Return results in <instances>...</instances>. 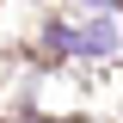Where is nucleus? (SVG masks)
Segmentation results:
<instances>
[{
  "label": "nucleus",
  "instance_id": "1",
  "mask_svg": "<svg viewBox=\"0 0 123 123\" xmlns=\"http://www.w3.org/2000/svg\"><path fill=\"white\" fill-rule=\"evenodd\" d=\"M80 49H86V55H105V49H117V25H111V18H98V25L80 37Z\"/></svg>",
  "mask_w": 123,
  "mask_h": 123
}]
</instances>
